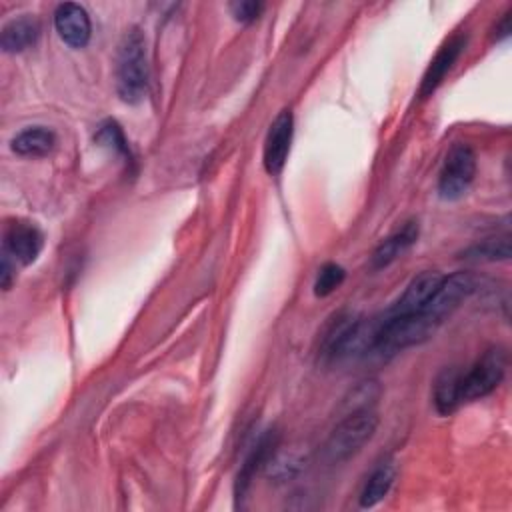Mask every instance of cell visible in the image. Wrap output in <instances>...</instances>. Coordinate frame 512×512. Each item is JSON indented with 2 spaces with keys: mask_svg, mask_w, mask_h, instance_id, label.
<instances>
[{
  "mask_svg": "<svg viewBox=\"0 0 512 512\" xmlns=\"http://www.w3.org/2000/svg\"><path fill=\"white\" fill-rule=\"evenodd\" d=\"M378 428V416L372 408H360L346 412L342 420L328 434L322 454L330 464L344 462L358 454L366 442L372 440Z\"/></svg>",
  "mask_w": 512,
  "mask_h": 512,
  "instance_id": "cell-2",
  "label": "cell"
},
{
  "mask_svg": "<svg viewBox=\"0 0 512 512\" xmlns=\"http://www.w3.org/2000/svg\"><path fill=\"white\" fill-rule=\"evenodd\" d=\"M396 472L398 466L392 458H384L380 460L374 470L370 472L362 492H360V506L362 508H372L378 502H382L386 498V494L390 492L394 480H396Z\"/></svg>",
  "mask_w": 512,
  "mask_h": 512,
  "instance_id": "cell-15",
  "label": "cell"
},
{
  "mask_svg": "<svg viewBox=\"0 0 512 512\" xmlns=\"http://www.w3.org/2000/svg\"><path fill=\"white\" fill-rule=\"evenodd\" d=\"M294 136V116L290 110H282L270 124L266 138H264V150H262V162L270 176H276L282 172L288 154L290 144Z\"/></svg>",
  "mask_w": 512,
  "mask_h": 512,
  "instance_id": "cell-6",
  "label": "cell"
},
{
  "mask_svg": "<svg viewBox=\"0 0 512 512\" xmlns=\"http://www.w3.org/2000/svg\"><path fill=\"white\" fill-rule=\"evenodd\" d=\"M462 260L468 262H496V260H508L510 258V238L508 236H494L486 238L482 242H476L460 252Z\"/></svg>",
  "mask_w": 512,
  "mask_h": 512,
  "instance_id": "cell-17",
  "label": "cell"
},
{
  "mask_svg": "<svg viewBox=\"0 0 512 512\" xmlns=\"http://www.w3.org/2000/svg\"><path fill=\"white\" fill-rule=\"evenodd\" d=\"M418 240V222L410 220L402 224L396 232H392L388 238H384L370 256L372 270H382L390 266L394 260H398L414 242Z\"/></svg>",
  "mask_w": 512,
  "mask_h": 512,
  "instance_id": "cell-12",
  "label": "cell"
},
{
  "mask_svg": "<svg viewBox=\"0 0 512 512\" xmlns=\"http://www.w3.org/2000/svg\"><path fill=\"white\" fill-rule=\"evenodd\" d=\"M38 38H40V22L34 16L24 14V16L12 18L2 26L0 48L8 54L24 52L30 46H34Z\"/></svg>",
  "mask_w": 512,
  "mask_h": 512,
  "instance_id": "cell-13",
  "label": "cell"
},
{
  "mask_svg": "<svg viewBox=\"0 0 512 512\" xmlns=\"http://www.w3.org/2000/svg\"><path fill=\"white\" fill-rule=\"evenodd\" d=\"M230 12L236 22L250 24L260 18V14L264 12V4L256 2V0H238V2L230 4Z\"/></svg>",
  "mask_w": 512,
  "mask_h": 512,
  "instance_id": "cell-20",
  "label": "cell"
},
{
  "mask_svg": "<svg viewBox=\"0 0 512 512\" xmlns=\"http://www.w3.org/2000/svg\"><path fill=\"white\" fill-rule=\"evenodd\" d=\"M476 174V154L464 142H454L446 152L438 174V194L442 200L462 198Z\"/></svg>",
  "mask_w": 512,
  "mask_h": 512,
  "instance_id": "cell-3",
  "label": "cell"
},
{
  "mask_svg": "<svg viewBox=\"0 0 512 512\" xmlns=\"http://www.w3.org/2000/svg\"><path fill=\"white\" fill-rule=\"evenodd\" d=\"M432 400L438 414L448 416L462 404V370L456 366L444 368L432 386Z\"/></svg>",
  "mask_w": 512,
  "mask_h": 512,
  "instance_id": "cell-14",
  "label": "cell"
},
{
  "mask_svg": "<svg viewBox=\"0 0 512 512\" xmlns=\"http://www.w3.org/2000/svg\"><path fill=\"white\" fill-rule=\"evenodd\" d=\"M360 316L352 310H340L328 318L318 338V358L322 362L338 360L346 354V346L360 324Z\"/></svg>",
  "mask_w": 512,
  "mask_h": 512,
  "instance_id": "cell-5",
  "label": "cell"
},
{
  "mask_svg": "<svg viewBox=\"0 0 512 512\" xmlns=\"http://www.w3.org/2000/svg\"><path fill=\"white\" fill-rule=\"evenodd\" d=\"M510 14H512V10H508V12L502 16L500 24L496 26V30H494V38H496V40H504V38L510 36V32H512V28H510Z\"/></svg>",
  "mask_w": 512,
  "mask_h": 512,
  "instance_id": "cell-22",
  "label": "cell"
},
{
  "mask_svg": "<svg viewBox=\"0 0 512 512\" xmlns=\"http://www.w3.org/2000/svg\"><path fill=\"white\" fill-rule=\"evenodd\" d=\"M506 372V352L498 346L488 348L470 370L462 372V402L478 400L498 388Z\"/></svg>",
  "mask_w": 512,
  "mask_h": 512,
  "instance_id": "cell-4",
  "label": "cell"
},
{
  "mask_svg": "<svg viewBox=\"0 0 512 512\" xmlns=\"http://www.w3.org/2000/svg\"><path fill=\"white\" fill-rule=\"evenodd\" d=\"M94 140H96L100 146L112 150V152L118 154V156L128 158V162H132L130 146H128V142H126V138H124V132H122V128H120V124H118L116 120H106V122H102V124L98 126V132L94 134Z\"/></svg>",
  "mask_w": 512,
  "mask_h": 512,
  "instance_id": "cell-18",
  "label": "cell"
},
{
  "mask_svg": "<svg viewBox=\"0 0 512 512\" xmlns=\"http://www.w3.org/2000/svg\"><path fill=\"white\" fill-rule=\"evenodd\" d=\"M54 146H56V134L46 126H28L22 132H18L10 142V148L18 156H30V158H40L50 154Z\"/></svg>",
  "mask_w": 512,
  "mask_h": 512,
  "instance_id": "cell-16",
  "label": "cell"
},
{
  "mask_svg": "<svg viewBox=\"0 0 512 512\" xmlns=\"http://www.w3.org/2000/svg\"><path fill=\"white\" fill-rule=\"evenodd\" d=\"M278 440L280 438H278L276 430H266L256 440V444L250 448V452L246 454V458H244V462H242V466L236 474V480H234V498H236V502H240L246 496L256 472L270 462V458L274 456V452L278 448Z\"/></svg>",
  "mask_w": 512,
  "mask_h": 512,
  "instance_id": "cell-9",
  "label": "cell"
},
{
  "mask_svg": "<svg viewBox=\"0 0 512 512\" xmlns=\"http://www.w3.org/2000/svg\"><path fill=\"white\" fill-rule=\"evenodd\" d=\"M346 278V270L336 264V262H326L318 274H316V280H314V294L318 298H324V296H330L334 290H338L342 286Z\"/></svg>",
  "mask_w": 512,
  "mask_h": 512,
  "instance_id": "cell-19",
  "label": "cell"
},
{
  "mask_svg": "<svg viewBox=\"0 0 512 512\" xmlns=\"http://www.w3.org/2000/svg\"><path fill=\"white\" fill-rule=\"evenodd\" d=\"M464 46H466V36L464 34H454L450 40H446L440 46V50L436 52V56L432 58V62L428 64V68L422 76V84H420V90H418L420 98H428L436 92V88L444 82L446 74L450 72L454 62L462 54Z\"/></svg>",
  "mask_w": 512,
  "mask_h": 512,
  "instance_id": "cell-11",
  "label": "cell"
},
{
  "mask_svg": "<svg viewBox=\"0 0 512 512\" xmlns=\"http://www.w3.org/2000/svg\"><path fill=\"white\" fill-rule=\"evenodd\" d=\"M54 28L70 48H84L92 36L90 16L84 6L76 2L58 4L54 12Z\"/></svg>",
  "mask_w": 512,
  "mask_h": 512,
  "instance_id": "cell-10",
  "label": "cell"
},
{
  "mask_svg": "<svg viewBox=\"0 0 512 512\" xmlns=\"http://www.w3.org/2000/svg\"><path fill=\"white\" fill-rule=\"evenodd\" d=\"M150 70L146 56V40L138 28L124 34L116 54V92L120 100L138 104L148 92Z\"/></svg>",
  "mask_w": 512,
  "mask_h": 512,
  "instance_id": "cell-1",
  "label": "cell"
},
{
  "mask_svg": "<svg viewBox=\"0 0 512 512\" xmlns=\"http://www.w3.org/2000/svg\"><path fill=\"white\" fill-rule=\"evenodd\" d=\"M14 270H16V266L12 264L10 254L4 252L2 254V264H0V284H2L4 290H10L12 280H14Z\"/></svg>",
  "mask_w": 512,
  "mask_h": 512,
  "instance_id": "cell-21",
  "label": "cell"
},
{
  "mask_svg": "<svg viewBox=\"0 0 512 512\" xmlns=\"http://www.w3.org/2000/svg\"><path fill=\"white\" fill-rule=\"evenodd\" d=\"M44 248V234L38 230V226L14 220L8 222L4 228V252L14 258V262H20L24 266L36 262Z\"/></svg>",
  "mask_w": 512,
  "mask_h": 512,
  "instance_id": "cell-7",
  "label": "cell"
},
{
  "mask_svg": "<svg viewBox=\"0 0 512 512\" xmlns=\"http://www.w3.org/2000/svg\"><path fill=\"white\" fill-rule=\"evenodd\" d=\"M444 274L436 270H424L418 276H414L402 296L384 312L386 316H404V314H414L420 312L428 306V302L434 298L436 290L440 288Z\"/></svg>",
  "mask_w": 512,
  "mask_h": 512,
  "instance_id": "cell-8",
  "label": "cell"
}]
</instances>
